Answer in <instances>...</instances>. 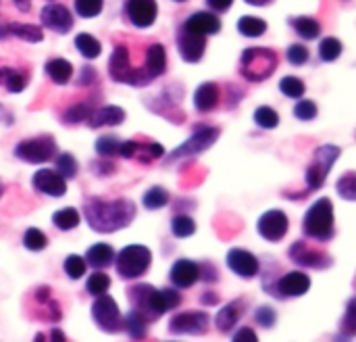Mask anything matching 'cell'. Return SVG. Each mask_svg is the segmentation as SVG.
<instances>
[{"label":"cell","instance_id":"cell-1","mask_svg":"<svg viewBox=\"0 0 356 342\" xmlns=\"http://www.w3.org/2000/svg\"><path fill=\"white\" fill-rule=\"evenodd\" d=\"M83 215L94 232L111 234L127 228L134 221L136 205L127 199H117V201L90 199L83 207Z\"/></svg>","mask_w":356,"mask_h":342},{"label":"cell","instance_id":"cell-2","mask_svg":"<svg viewBox=\"0 0 356 342\" xmlns=\"http://www.w3.org/2000/svg\"><path fill=\"white\" fill-rule=\"evenodd\" d=\"M127 297L131 301V309H138L146 316V320H156L167 311H173L181 305V295L175 288H154L150 284H138L127 290Z\"/></svg>","mask_w":356,"mask_h":342},{"label":"cell","instance_id":"cell-3","mask_svg":"<svg viewBox=\"0 0 356 342\" xmlns=\"http://www.w3.org/2000/svg\"><path fill=\"white\" fill-rule=\"evenodd\" d=\"M302 234L313 242H330L336 236L332 199L323 196L309 207L302 219Z\"/></svg>","mask_w":356,"mask_h":342},{"label":"cell","instance_id":"cell-4","mask_svg":"<svg viewBox=\"0 0 356 342\" xmlns=\"http://www.w3.org/2000/svg\"><path fill=\"white\" fill-rule=\"evenodd\" d=\"M280 65V56L273 48L265 46H252L246 48L240 56V73L244 79L259 84L269 79Z\"/></svg>","mask_w":356,"mask_h":342},{"label":"cell","instance_id":"cell-5","mask_svg":"<svg viewBox=\"0 0 356 342\" xmlns=\"http://www.w3.org/2000/svg\"><path fill=\"white\" fill-rule=\"evenodd\" d=\"M340 155H342V148L334 146V144H321L319 148H315L313 159H311L307 173H305L309 194L321 190V186L325 184V180H327V176H330V171H332V167Z\"/></svg>","mask_w":356,"mask_h":342},{"label":"cell","instance_id":"cell-6","mask_svg":"<svg viewBox=\"0 0 356 342\" xmlns=\"http://www.w3.org/2000/svg\"><path fill=\"white\" fill-rule=\"evenodd\" d=\"M152 263V253L144 244H129L117 255V274L123 280H136L142 278Z\"/></svg>","mask_w":356,"mask_h":342},{"label":"cell","instance_id":"cell-7","mask_svg":"<svg viewBox=\"0 0 356 342\" xmlns=\"http://www.w3.org/2000/svg\"><path fill=\"white\" fill-rule=\"evenodd\" d=\"M56 155V142L52 136H38V138H27L15 146V157L31 163V165H42L54 159Z\"/></svg>","mask_w":356,"mask_h":342},{"label":"cell","instance_id":"cell-8","mask_svg":"<svg viewBox=\"0 0 356 342\" xmlns=\"http://www.w3.org/2000/svg\"><path fill=\"white\" fill-rule=\"evenodd\" d=\"M92 318H94L96 326L102 332H106V334H117V332L125 330V324H123L119 305L106 293L100 295V297H96V301L92 305Z\"/></svg>","mask_w":356,"mask_h":342},{"label":"cell","instance_id":"cell-9","mask_svg":"<svg viewBox=\"0 0 356 342\" xmlns=\"http://www.w3.org/2000/svg\"><path fill=\"white\" fill-rule=\"evenodd\" d=\"M288 255L294 263H298L300 267H309V270H327L334 265V259L330 257V253L313 244V240H296L290 247Z\"/></svg>","mask_w":356,"mask_h":342},{"label":"cell","instance_id":"cell-10","mask_svg":"<svg viewBox=\"0 0 356 342\" xmlns=\"http://www.w3.org/2000/svg\"><path fill=\"white\" fill-rule=\"evenodd\" d=\"M267 295L275 299H296L309 293L311 288V278L305 272H288L282 278L273 280L271 284L263 286Z\"/></svg>","mask_w":356,"mask_h":342},{"label":"cell","instance_id":"cell-11","mask_svg":"<svg viewBox=\"0 0 356 342\" xmlns=\"http://www.w3.org/2000/svg\"><path fill=\"white\" fill-rule=\"evenodd\" d=\"M219 127H211V125H204V127H198L179 148H175L171 155H169V159H167V163H175V161H179V159H186V157H196V155H200V153H204L207 148H211L215 142H217V138H219Z\"/></svg>","mask_w":356,"mask_h":342},{"label":"cell","instance_id":"cell-12","mask_svg":"<svg viewBox=\"0 0 356 342\" xmlns=\"http://www.w3.org/2000/svg\"><path fill=\"white\" fill-rule=\"evenodd\" d=\"M259 234L267 240V242H282L290 230V219L284 211L280 209H269L259 217L257 224Z\"/></svg>","mask_w":356,"mask_h":342},{"label":"cell","instance_id":"cell-13","mask_svg":"<svg viewBox=\"0 0 356 342\" xmlns=\"http://www.w3.org/2000/svg\"><path fill=\"white\" fill-rule=\"evenodd\" d=\"M211 318L207 311H186L177 313L169 322V332L171 334H190V336H202L209 332Z\"/></svg>","mask_w":356,"mask_h":342},{"label":"cell","instance_id":"cell-14","mask_svg":"<svg viewBox=\"0 0 356 342\" xmlns=\"http://www.w3.org/2000/svg\"><path fill=\"white\" fill-rule=\"evenodd\" d=\"M40 21L54 33H67L73 29V15L65 4H46L40 13Z\"/></svg>","mask_w":356,"mask_h":342},{"label":"cell","instance_id":"cell-15","mask_svg":"<svg viewBox=\"0 0 356 342\" xmlns=\"http://www.w3.org/2000/svg\"><path fill=\"white\" fill-rule=\"evenodd\" d=\"M159 6L156 0H127L125 2V17L134 27H150L156 21Z\"/></svg>","mask_w":356,"mask_h":342},{"label":"cell","instance_id":"cell-16","mask_svg":"<svg viewBox=\"0 0 356 342\" xmlns=\"http://www.w3.org/2000/svg\"><path fill=\"white\" fill-rule=\"evenodd\" d=\"M227 267L244 280H252L261 272L259 259L246 249H232L227 253Z\"/></svg>","mask_w":356,"mask_h":342},{"label":"cell","instance_id":"cell-17","mask_svg":"<svg viewBox=\"0 0 356 342\" xmlns=\"http://www.w3.org/2000/svg\"><path fill=\"white\" fill-rule=\"evenodd\" d=\"M177 50H179V56L186 63H198L204 56V50H207V36L192 33V31H186V29L179 27Z\"/></svg>","mask_w":356,"mask_h":342},{"label":"cell","instance_id":"cell-18","mask_svg":"<svg viewBox=\"0 0 356 342\" xmlns=\"http://www.w3.org/2000/svg\"><path fill=\"white\" fill-rule=\"evenodd\" d=\"M33 188L42 194H48V196H63L67 192V182L65 178L58 173V171H52V169H40L33 173V180H31Z\"/></svg>","mask_w":356,"mask_h":342},{"label":"cell","instance_id":"cell-19","mask_svg":"<svg viewBox=\"0 0 356 342\" xmlns=\"http://www.w3.org/2000/svg\"><path fill=\"white\" fill-rule=\"evenodd\" d=\"M169 278H171V284L179 290L192 288L200 280V265L190 259H179L173 263Z\"/></svg>","mask_w":356,"mask_h":342},{"label":"cell","instance_id":"cell-20","mask_svg":"<svg viewBox=\"0 0 356 342\" xmlns=\"http://www.w3.org/2000/svg\"><path fill=\"white\" fill-rule=\"evenodd\" d=\"M181 29L192 31V33H200V36H213V33L221 31V19L215 13L198 10L184 21Z\"/></svg>","mask_w":356,"mask_h":342},{"label":"cell","instance_id":"cell-21","mask_svg":"<svg viewBox=\"0 0 356 342\" xmlns=\"http://www.w3.org/2000/svg\"><path fill=\"white\" fill-rule=\"evenodd\" d=\"M244 313H246V301L236 299V301L227 303L225 307H221V311H219L217 318H215L217 330L223 332V334H229V332L238 326V322H240V318H242Z\"/></svg>","mask_w":356,"mask_h":342},{"label":"cell","instance_id":"cell-22","mask_svg":"<svg viewBox=\"0 0 356 342\" xmlns=\"http://www.w3.org/2000/svg\"><path fill=\"white\" fill-rule=\"evenodd\" d=\"M221 100V88L215 81H204L194 92V107L198 113H211Z\"/></svg>","mask_w":356,"mask_h":342},{"label":"cell","instance_id":"cell-23","mask_svg":"<svg viewBox=\"0 0 356 342\" xmlns=\"http://www.w3.org/2000/svg\"><path fill=\"white\" fill-rule=\"evenodd\" d=\"M167 69V50L163 44L154 42L146 48V61H144V71L146 75L154 81L159 75H163Z\"/></svg>","mask_w":356,"mask_h":342},{"label":"cell","instance_id":"cell-24","mask_svg":"<svg viewBox=\"0 0 356 342\" xmlns=\"http://www.w3.org/2000/svg\"><path fill=\"white\" fill-rule=\"evenodd\" d=\"M8 36H17L25 42H42L44 40L42 27L29 25V23H4V25H0V40H4Z\"/></svg>","mask_w":356,"mask_h":342},{"label":"cell","instance_id":"cell-25","mask_svg":"<svg viewBox=\"0 0 356 342\" xmlns=\"http://www.w3.org/2000/svg\"><path fill=\"white\" fill-rule=\"evenodd\" d=\"M125 121V111L121 107H113V104H106V107H98L96 111H92L88 123L90 127H102V125H119Z\"/></svg>","mask_w":356,"mask_h":342},{"label":"cell","instance_id":"cell-26","mask_svg":"<svg viewBox=\"0 0 356 342\" xmlns=\"http://www.w3.org/2000/svg\"><path fill=\"white\" fill-rule=\"evenodd\" d=\"M115 257H117V255H115L113 247L98 242V244H94V247L88 249V253H86V263L92 265L94 270H104V267H108V265L115 261Z\"/></svg>","mask_w":356,"mask_h":342},{"label":"cell","instance_id":"cell-27","mask_svg":"<svg viewBox=\"0 0 356 342\" xmlns=\"http://www.w3.org/2000/svg\"><path fill=\"white\" fill-rule=\"evenodd\" d=\"M44 71H46V75H48L54 84H58V86L69 84L71 77H73V65H71L67 59H50V61L44 65Z\"/></svg>","mask_w":356,"mask_h":342},{"label":"cell","instance_id":"cell-28","mask_svg":"<svg viewBox=\"0 0 356 342\" xmlns=\"http://www.w3.org/2000/svg\"><path fill=\"white\" fill-rule=\"evenodd\" d=\"M27 81H29V77L25 71L15 69V67H0V86H4L8 92H13V94L23 92Z\"/></svg>","mask_w":356,"mask_h":342},{"label":"cell","instance_id":"cell-29","mask_svg":"<svg viewBox=\"0 0 356 342\" xmlns=\"http://www.w3.org/2000/svg\"><path fill=\"white\" fill-rule=\"evenodd\" d=\"M290 25L294 27V31L302 38V40H317L321 36V23L315 17L302 15V17H294L290 19Z\"/></svg>","mask_w":356,"mask_h":342},{"label":"cell","instance_id":"cell-30","mask_svg":"<svg viewBox=\"0 0 356 342\" xmlns=\"http://www.w3.org/2000/svg\"><path fill=\"white\" fill-rule=\"evenodd\" d=\"M336 339H342V341L356 339V297H353V299L346 303V313H344V318L340 320V328H338Z\"/></svg>","mask_w":356,"mask_h":342},{"label":"cell","instance_id":"cell-31","mask_svg":"<svg viewBox=\"0 0 356 342\" xmlns=\"http://www.w3.org/2000/svg\"><path fill=\"white\" fill-rule=\"evenodd\" d=\"M123 324H125L127 334H129L134 341H142V339L146 336V332H148V320H146V316L140 313L138 309H131V311L127 313V318L123 320Z\"/></svg>","mask_w":356,"mask_h":342},{"label":"cell","instance_id":"cell-32","mask_svg":"<svg viewBox=\"0 0 356 342\" xmlns=\"http://www.w3.org/2000/svg\"><path fill=\"white\" fill-rule=\"evenodd\" d=\"M238 31L246 38H259L267 31V23L265 19H259V17H252V15H246V17H240L238 21Z\"/></svg>","mask_w":356,"mask_h":342},{"label":"cell","instance_id":"cell-33","mask_svg":"<svg viewBox=\"0 0 356 342\" xmlns=\"http://www.w3.org/2000/svg\"><path fill=\"white\" fill-rule=\"evenodd\" d=\"M79 221H81V217H79L77 209H73V207L60 209V211H56V213L52 215V224H54L58 230H63V232L75 230V228L79 226Z\"/></svg>","mask_w":356,"mask_h":342},{"label":"cell","instance_id":"cell-34","mask_svg":"<svg viewBox=\"0 0 356 342\" xmlns=\"http://www.w3.org/2000/svg\"><path fill=\"white\" fill-rule=\"evenodd\" d=\"M75 48L86 56V59H96V56H100V50H102V46H100V42L92 36V33H77V38H75Z\"/></svg>","mask_w":356,"mask_h":342},{"label":"cell","instance_id":"cell-35","mask_svg":"<svg viewBox=\"0 0 356 342\" xmlns=\"http://www.w3.org/2000/svg\"><path fill=\"white\" fill-rule=\"evenodd\" d=\"M342 50H344L342 42H340L338 38H334V36L323 38V40L319 42V56H321L323 63H334V61L342 54Z\"/></svg>","mask_w":356,"mask_h":342},{"label":"cell","instance_id":"cell-36","mask_svg":"<svg viewBox=\"0 0 356 342\" xmlns=\"http://www.w3.org/2000/svg\"><path fill=\"white\" fill-rule=\"evenodd\" d=\"M142 201H144V207L148 211H156V209H163L169 203V192L165 188H161V186H152V188L146 190Z\"/></svg>","mask_w":356,"mask_h":342},{"label":"cell","instance_id":"cell-37","mask_svg":"<svg viewBox=\"0 0 356 342\" xmlns=\"http://www.w3.org/2000/svg\"><path fill=\"white\" fill-rule=\"evenodd\" d=\"M280 90H282V94L288 96V98H302L305 92H307V86H305V81H302L300 77H296V75H286V77L280 81Z\"/></svg>","mask_w":356,"mask_h":342},{"label":"cell","instance_id":"cell-38","mask_svg":"<svg viewBox=\"0 0 356 342\" xmlns=\"http://www.w3.org/2000/svg\"><path fill=\"white\" fill-rule=\"evenodd\" d=\"M171 232L175 238H190L196 232V221L190 215H175L171 219Z\"/></svg>","mask_w":356,"mask_h":342},{"label":"cell","instance_id":"cell-39","mask_svg":"<svg viewBox=\"0 0 356 342\" xmlns=\"http://www.w3.org/2000/svg\"><path fill=\"white\" fill-rule=\"evenodd\" d=\"M108 288H111V278H108L106 274H102L100 270H96V272L88 278V282H86V290H88L92 297H100V295H104Z\"/></svg>","mask_w":356,"mask_h":342},{"label":"cell","instance_id":"cell-40","mask_svg":"<svg viewBox=\"0 0 356 342\" xmlns=\"http://www.w3.org/2000/svg\"><path fill=\"white\" fill-rule=\"evenodd\" d=\"M92 111H94V109H92L90 104H86V102L73 104V107H69V109L63 113V121H65V123H71V125L81 123V121H88L90 115H92Z\"/></svg>","mask_w":356,"mask_h":342},{"label":"cell","instance_id":"cell-41","mask_svg":"<svg viewBox=\"0 0 356 342\" xmlns=\"http://www.w3.org/2000/svg\"><path fill=\"white\" fill-rule=\"evenodd\" d=\"M23 247H25L27 251L38 253V251H44V249L48 247V238H46V234H44L42 230L29 228V230L23 234Z\"/></svg>","mask_w":356,"mask_h":342},{"label":"cell","instance_id":"cell-42","mask_svg":"<svg viewBox=\"0 0 356 342\" xmlns=\"http://www.w3.org/2000/svg\"><path fill=\"white\" fill-rule=\"evenodd\" d=\"M336 190H338V194H340L344 201H353V203H356V171H346V173L338 180Z\"/></svg>","mask_w":356,"mask_h":342},{"label":"cell","instance_id":"cell-43","mask_svg":"<svg viewBox=\"0 0 356 342\" xmlns=\"http://www.w3.org/2000/svg\"><path fill=\"white\" fill-rule=\"evenodd\" d=\"M254 123L263 130H275L280 125V115L271 107H259L254 111Z\"/></svg>","mask_w":356,"mask_h":342},{"label":"cell","instance_id":"cell-44","mask_svg":"<svg viewBox=\"0 0 356 342\" xmlns=\"http://www.w3.org/2000/svg\"><path fill=\"white\" fill-rule=\"evenodd\" d=\"M63 270H65V274H67L71 280H79V278H83V274H86V270H88V263H86V259L79 257V255H69V257L65 259V263H63Z\"/></svg>","mask_w":356,"mask_h":342},{"label":"cell","instance_id":"cell-45","mask_svg":"<svg viewBox=\"0 0 356 342\" xmlns=\"http://www.w3.org/2000/svg\"><path fill=\"white\" fill-rule=\"evenodd\" d=\"M56 171L65 178V180H73L77 176V161L73 155L63 153L56 157Z\"/></svg>","mask_w":356,"mask_h":342},{"label":"cell","instance_id":"cell-46","mask_svg":"<svg viewBox=\"0 0 356 342\" xmlns=\"http://www.w3.org/2000/svg\"><path fill=\"white\" fill-rule=\"evenodd\" d=\"M165 150L161 144L156 142H138V150H136V157H140L142 163H148V161H154L159 157H163Z\"/></svg>","mask_w":356,"mask_h":342},{"label":"cell","instance_id":"cell-47","mask_svg":"<svg viewBox=\"0 0 356 342\" xmlns=\"http://www.w3.org/2000/svg\"><path fill=\"white\" fill-rule=\"evenodd\" d=\"M104 0H75V13L83 19H92L102 13Z\"/></svg>","mask_w":356,"mask_h":342},{"label":"cell","instance_id":"cell-48","mask_svg":"<svg viewBox=\"0 0 356 342\" xmlns=\"http://www.w3.org/2000/svg\"><path fill=\"white\" fill-rule=\"evenodd\" d=\"M286 56H288V63H292L294 67H302V65L309 63L311 52H309V48L305 44H292V46H288Z\"/></svg>","mask_w":356,"mask_h":342},{"label":"cell","instance_id":"cell-49","mask_svg":"<svg viewBox=\"0 0 356 342\" xmlns=\"http://www.w3.org/2000/svg\"><path fill=\"white\" fill-rule=\"evenodd\" d=\"M119 146H121V140L115 138V136H102V138L96 140V153L100 157H104V159L117 155L119 153Z\"/></svg>","mask_w":356,"mask_h":342},{"label":"cell","instance_id":"cell-50","mask_svg":"<svg viewBox=\"0 0 356 342\" xmlns=\"http://www.w3.org/2000/svg\"><path fill=\"white\" fill-rule=\"evenodd\" d=\"M319 109L315 100H298V104L294 107V117L300 121H313L317 117Z\"/></svg>","mask_w":356,"mask_h":342},{"label":"cell","instance_id":"cell-51","mask_svg":"<svg viewBox=\"0 0 356 342\" xmlns=\"http://www.w3.org/2000/svg\"><path fill=\"white\" fill-rule=\"evenodd\" d=\"M254 320H257V324L261 326V328H273V324L277 322V313H275V309L273 307H269V305H261L259 309H257V313H254Z\"/></svg>","mask_w":356,"mask_h":342},{"label":"cell","instance_id":"cell-52","mask_svg":"<svg viewBox=\"0 0 356 342\" xmlns=\"http://www.w3.org/2000/svg\"><path fill=\"white\" fill-rule=\"evenodd\" d=\"M200 280H204V282H217L219 280V274L213 267V263H200Z\"/></svg>","mask_w":356,"mask_h":342},{"label":"cell","instance_id":"cell-53","mask_svg":"<svg viewBox=\"0 0 356 342\" xmlns=\"http://www.w3.org/2000/svg\"><path fill=\"white\" fill-rule=\"evenodd\" d=\"M94 79H96V69L94 67H83L81 69V75L77 79V86H90Z\"/></svg>","mask_w":356,"mask_h":342},{"label":"cell","instance_id":"cell-54","mask_svg":"<svg viewBox=\"0 0 356 342\" xmlns=\"http://www.w3.org/2000/svg\"><path fill=\"white\" fill-rule=\"evenodd\" d=\"M207 4L211 6V10L215 13H227L234 4V0H207Z\"/></svg>","mask_w":356,"mask_h":342},{"label":"cell","instance_id":"cell-55","mask_svg":"<svg viewBox=\"0 0 356 342\" xmlns=\"http://www.w3.org/2000/svg\"><path fill=\"white\" fill-rule=\"evenodd\" d=\"M234 341L242 342V341H259V339H257V332H254L252 328H242V330H238V332L234 334Z\"/></svg>","mask_w":356,"mask_h":342},{"label":"cell","instance_id":"cell-56","mask_svg":"<svg viewBox=\"0 0 356 342\" xmlns=\"http://www.w3.org/2000/svg\"><path fill=\"white\" fill-rule=\"evenodd\" d=\"M92 169L96 171V176H100V171H108V176L115 171V167H113V165H104L102 161H96V163L92 165Z\"/></svg>","mask_w":356,"mask_h":342},{"label":"cell","instance_id":"cell-57","mask_svg":"<svg viewBox=\"0 0 356 342\" xmlns=\"http://www.w3.org/2000/svg\"><path fill=\"white\" fill-rule=\"evenodd\" d=\"M200 301H202L204 305H215V303H219V297H217L215 293H211V290H209V293H204V295H202V299H200Z\"/></svg>","mask_w":356,"mask_h":342},{"label":"cell","instance_id":"cell-58","mask_svg":"<svg viewBox=\"0 0 356 342\" xmlns=\"http://www.w3.org/2000/svg\"><path fill=\"white\" fill-rule=\"evenodd\" d=\"M48 339H50V341H67V336H65L60 330H50Z\"/></svg>","mask_w":356,"mask_h":342},{"label":"cell","instance_id":"cell-59","mask_svg":"<svg viewBox=\"0 0 356 342\" xmlns=\"http://www.w3.org/2000/svg\"><path fill=\"white\" fill-rule=\"evenodd\" d=\"M13 2L17 4V8H19L21 13H27V10H29V2H31V0H13Z\"/></svg>","mask_w":356,"mask_h":342},{"label":"cell","instance_id":"cell-60","mask_svg":"<svg viewBox=\"0 0 356 342\" xmlns=\"http://www.w3.org/2000/svg\"><path fill=\"white\" fill-rule=\"evenodd\" d=\"M244 2H248L250 6H267V4H271L273 0H244Z\"/></svg>","mask_w":356,"mask_h":342},{"label":"cell","instance_id":"cell-61","mask_svg":"<svg viewBox=\"0 0 356 342\" xmlns=\"http://www.w3.org/2000/svg\"><path fill=\"white\" fill-rule=\"evenodd\" d=\"M2 192H4V188H2V184H0V196H2Z\"/></svg>","mask_w":356,"mask_h":342},{"label":"cell","instance_id":"cell-62","mask_svg":"<svg viewBox=\"0 0 356 342\" xmlns=\"http://www.w3.org/2000/svg\"><path fill=\"white\" fill-rule=\"evenodd\" d=\"M175 2H186V0H175Z\"/></svg>","mask_w":356,"mask_h":342}]
</instances>
